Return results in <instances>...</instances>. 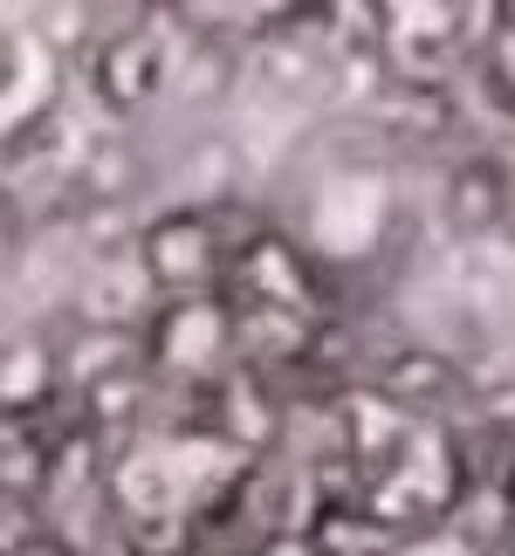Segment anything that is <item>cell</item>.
Returning a JSON list of instances; mask_svg holds the SVG:
<instances>
[{
    "instance_id": "obj_1",
    "label": "cell",
    "mask_w": 515,
    "mask_h": 556,
    "mask_svg": "<svg viewBox=\"0 0 515 556\" xmlns=\"http://www.w3.org/2000/svg\"><path fill=\"white\" fill-rule=\"evenodd\" d=\"M131 262L145 275V289L159 303H179V295H221L227 289V268H234V233H227V213H206V206H165L138 227L131 241Z\"/></svg>"
},
{
    "instance_id": "obj_2",
    "label": "cell",
    "mask_w": 515,
    "mask_h": 556,
    "mask_svg": "<svg viewBox=\"0 0 515 556\" xmlns=\"http://www.w3.org/2000/svg\"><path fill=\"white\" fill-rule=\"evenodd\" d=\"M145 371L159 384H186V392H206L234 357V295H179V303H159L152 324L138 330Z\"/></svg>"
},
{
    "instance_id": "obj_3",
    "label": "cell",
    "mask_w": 515,
    "mask_h": 556,
    "mask_svg": "<svg viewBox=\"0 0 515 556\" xmlns=\"http://www.w3.org/2000/svg\"><path fill=\"white\" fill-rule=\"evenodd\" d=\"M90 83L111 117H145L159 97H172V49L159 41L152 21L103 28V41L90 49Z\"/></svg>"
},
{
    "instance_id": "obj_4",
    "label": "cell",
    "mask_w": 515,
    "mask_h": 556,
    "mask_svg": "<svg viewBox=\"0 0 515 556\" xmlns=\"http://www.w3.org/2000/svg\"><path fill=\"white\" fill-rule=\"evenodd\" d=\"M515 213V165L502 152H461L440 173V220L461 241H481V233H502Z\"/></svg>"
},
{
    "instance_id": "obj_5",
    "label": "cell",
    "mask_w": 515,
    "mask_h": 556,
    "mask_svg": "<svg viewBox=\"0 0 515 556\" xmlns=\"http://www.w3.org/2000/svg\"><path fill=\"white\" fill-rule=\"evenodd\" d=\"M206 419H213V433H221L227 446H241V454H262V446L282 440V399H275V371L262 365H234L206 384Z\"/></svg>"
},
{
    "instance_id": "obj_6",
    "label": "cell",
    "mask_w": 515,
    "mask_h": 556,
    "mask_svg": "<svg viewBox=\"0 0 515 556\" xmlns=\"http://www.w3.org/2000/svg\"><path fill=\"white\" fill-rule=\"evenodd\" d=\"M372 392L392 405V413L426 419V413H440V405L467 399V371L440 344H399L372 365Z\"/></svg>"
},
{
    "instance_id": "obj_7",
    "label": "cell",
    "mask_w": 515,
    "mask_h": 556,
    "mask_svg": "<svg viewBox=\"0 0 515 556\" xmlns=\"http://www.w3.org/2000/svg\"><path fill=\"white\" fill-rule=\"evenodd\" d=\"M55 399H70V378L49 337H0V419L28 426Z\"/></svg>"
},
{
    "instance_id": "obj_8",
    "label": "cell",
    "mask_w": 515,
    "mask_h": 556,
    "mask_svg": "<svg viewBox=\"0 0 515 556\" xmlns=\"http://www.w3.org/2000/svg\"><path fill=\"white\" fill-rule=\"evenodd\" d=\"M138 186H145V159H138L124 138L90 144V152H83V165H76V192H83L90 206H124Z\"/></svg>"
},
{
    "instance_id": "obj_9",
    "label": "cell",
    "mask_w": 515,
    "mask_h": 556,
    "mask_svg": "<svg viewBox=\"0 0 515 556\" xmlns=\"http://www.w3.org/2000/svg\"><path fill=\"white\" fill-rule=\"evenodd\" d=\"M316 70H324V49H316V41H303L296 28H275L268 35V49H262V83H268V90L296 97V90H310V83H316Z\"/></svg>"
},
{
    "instance_id": "obj_10",
    "label": "cell",
    "mask_w": 515,
    "mask_h": 556,
    "mask_svg": "<svg viewBox=\"0 0 515 556\" xmlns=\"http://www.w3.org/2000/svg\"><path fill=\"white\" fill-rule=\"evenodd\" d=\"M254 556H330V549L316 543L310 529H275V536H268L262 549H254Z\"/></svg>"
},
{
    "instance_id": "obj_11",
    "label": "cell",
    "mask_w": 515,
    "mask_h": 556,
    "mask_svg": "<svg viewBox=\"0 0 515 556\" xmlns=\"http://www.w3.org/2000/svg\"><path fill=\"white\" fill-rule=\"evenodd\" d=\"M481 419L495 426V433H515V378L495 384V392H481Z\"/></svg>"
}]
</instances>
